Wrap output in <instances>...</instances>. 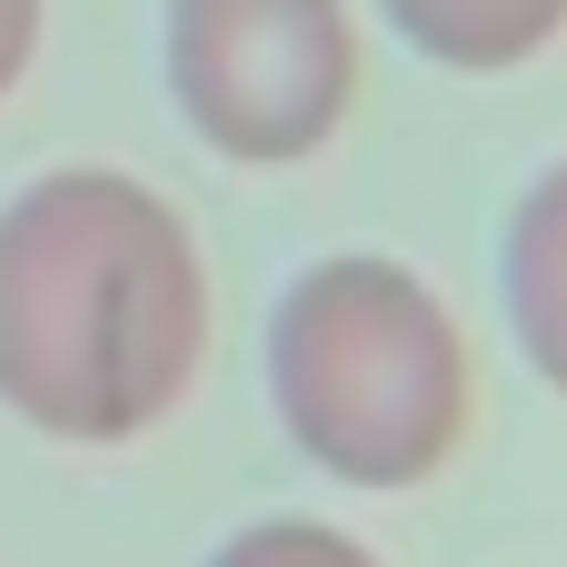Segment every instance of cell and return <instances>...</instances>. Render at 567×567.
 Here are the masks:
<instances>
[{
  "mask_svg": "<svg viewBox=\"0 0 567 567\" xmlns=\"http://www.w3.org/2000/svg\"><path fill=\"white\" fill-rule=\"evenodd\" d=\"M359 40L339 0H169V90L229 159H299L339 130Z\"/></svg>",
  "mask_w": 567,
  "mask_h": 567,
  "instance_id": "cell-3",
  "label": "cell"
},
{
  "mask_svg": "<svg viewBox=\"0 0 567 567\" xmlns=\"http://www.w3.org/2000/svg\"><path fill=\"white\" fill-rule=\"evenodd\" d=\"M199 249L120 169H50L0 209V399L40 439H140L199 369Z\"/></svg>",
  "mask_w": 567,
  "mask_h": 567,
  "instance_id": "cell-1",
  "label": "cell"
},
{
  "mask_svg": "<svg viewBox=\"0 0 567 567\" xmlns=\"http://www.w3.org/2000/svg\"><path fill=\"white\" fill-rule=\"evenodd\" d=\"M508 319H518V349L538 359V379L567 389V159L508 219Z\"/></svg>",
  "mask_w": 567,
  "mask_h": 567,
  "instance_id": "cell-4",
  "label": "cell"
},
{
  "mask_svg": "<svg viewBox=\"0 0 567 567\" xmlns=\"http://www.w3.org/2000/svg\"><path fill=\"white\" fill-rule=\"evenodd\" d=\"M379 10L449 70H518L567 30V0H379Z\"/></svg>",
  "mask_w": 567,
  "mask_h": 567,
  "instance_id": "cell-5",
  "label": "cell"
},
{
  "mask_svg": "<svg viewBox=\"0 0 567 567\" xmlns=\"http://www.w3.org/2000/svg\"><path fill=\"white\" fill-rule=\"evenodd\" d=\"M269 389L289 439L349 488H409L468 419L449 309L399 259H319L269 319Z\"/></svg>",
  "mask_w": 567,
  "mask_h": 567,
  "instance_id": "cell-2",
  "label": "cell"
},
{
  "mask_svg": "<svg viewBox=\"0 0 567 567\" xmlns=\"http://www.w3.org/2000/svg\"><path fill=\"white\" fill-rule=\"evenodd\" d=\"M209 567H379V558L359 538L319 528V518H259V528H239Z\"/></svg>",
  "mask_w": 567,
  "mask_h": 567,
  "instance_id": "cell-6",
  "label": "cell"
},
{
  "mask_svg": "<svg viewBox=\"0 0 567 567\" xmlns=\"http://www.w3.org/2000/svg\"><path fill=\"white\" fill-rule=\"evenodd\" d=\"M30 40H40V0H0V90L20 80V60H30Z\"/></svg>",
  "mask_w": 567,
  "mask_h": 567,
  "instance_id": "cell-7",
  "label": "cell"
}]
</instances>
